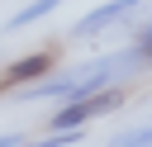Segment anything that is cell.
I'll use <instances>...</instances> for the list:
<instances>
[{
  "label": "cell",
  "mask_w": 152,
  "mask_h": 147,
  "mask_svg": "<svg viewBox=\"0 0 152 147\" xmlns=\"http://www.w3.org/2000/svg\"><path fill=\"white\" fill-rule=\"evenodd\" d=\"M52 62H57V57H52V47H43V52H24L19 62H10V66L0 71V90H14V95H19L24 85L43 81V76L52 71Z\"/></svg>",
  "instance_id": "3957f363"
},
{
  "label": "cell",
  "mask_w": 152,
  "mask_h": 147,
  "mask_svg": "<svg viewBox=\"0 0 152 147\" xmlns=\"http://www.w3.org/2000/svg\"><path fill=\"white\" fill-rule=\"evenodd\" d=\"M147 0H104V5H95L86 19H76L71 24V38H95V33H104L109 24H119V19H128L133 9H142Z\"/></svg>",
  "instance_id": "277c9868"
},
{
  "label": "cell",
  "mask_w": 152,
  "mask_h": 147,
  "mask_svg": "<svg viewBox=\"0 0 152 147\" xmlns=\"http://www.w3.org/2000/svg\"><path fill=\"white\" fill-rule=\"evenodd\" d=\"M57 5H66V0H28V5L19 9V14H10V24H5V28H10V33H19V28H28V24L48 19V14L57 9Z\"/></svg>",
  "instance_id": "5b68a950"
},
{
  "label": "cell",
  "mask_w": 152,
  "mask_h": 147,
  "mask_svg": "<svg viewBox=\"0 0 152 147\" xmlns=\"http://www.w3.org/2000/svg\"><path fill=\"white\" fill-rule=\"evenodd\" d=\"M109 147H152V119L128 128V133H119V138H109Z\"/></svg>",
  "instance_id": "8992f818"
},
{
  "label": "cell",
  "mask_w": 152,
  "mask_h": 147,
  "mask_svg": "<svg viewBox=\"0 0 152 147\" xmlns=\"http://www.w3.org/2000/svg\"><path fill=\"white\" fill-rule=\"evenodd\" d=\"M19 142H24L19 133H0V147H19Z\"/></svg>",
  "instance_id": "ba28073f"
},
{
  "label": "cell",
  "mask_w": 152,
  "mask_h": 147,
  "mask_svg": "<svg viewBox=\"0 0 152 147\" xmlns=\"http://www.w3.org/2000/svg\"><path fill=\"white\" fill-rule=\"evenodd\" d=\"M124 104V90L119 85H104V90H90V95H81V100H66L57 114H52V133H62V128H86L90 119H100V114H109V109H119Z\"/></svg>",
  "instance_id": "7a4b0ae2"
},
{
  "label": "cell",
  "mask_w": 152,
  "mask_h": 147,
  "mask_svg": "<svg viewBox=\"0 0 152 147\" xmlns=\"http://www.w3.org/2000/svg\"><path fill=\"white\" fill-rule=\"evenodd\" d=\"M133 47H138V57H142V62L152 66V24H147V28L138 33V43H133Z\"/></svg>",
  "instance_id": "52a82bcc"
},
{
  "label": "cell",
  "mask_w": 152,
  "mask_h": 147,
  "mask_svg": "<svg viewBox=\"0 0 152 147\" xmlns=\"http://www.w3.org/2000/svg\"><path fill=\"white\" fill-rule=\"evenodd\" d=\"M128 66H147V62L138 57V47H128V52H109V57H95V62L66 71V76H52V81H33V85L19 90V100H81V95H90V90L114 85V76L128 71Z\"/></svg>",
  "instance_id": "6da1fadb"
}]
</instances>
